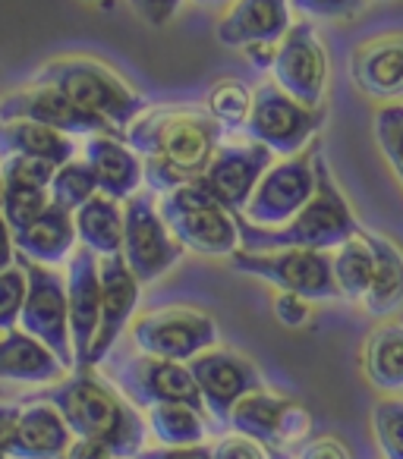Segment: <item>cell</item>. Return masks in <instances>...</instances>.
Listing matches in <instances>:
<instances>
[{"instance_id":"obj_1","label":"cell","mask_w":403,"mask_h":459,"mask_svg":"<svg viewBox=\"0 0 403 459\" xmlns=\"http://www.w3.org/2000/svg\"><path fill=\"white\" fill-rule=\"evenodd\" d=\"M224 133L206 108H152L123 133V142L145 164V189L167 195L208 170Z\"/></svg>"},{"instance_id":"obj_2","label":"cell","mask_w":403,"mask_h":459,"mask_svg":"<svg viewBox=\"0 0 403 459\" xmlns=\"http://www.w3.org/2000/svg\"><path fill=\"white\" fill-rule=\"evenodd\" d=\"M41 400L60 409L73 437L101 440L114 450L117 459H136V453L145 450L142 444L148 437V425L142 421V415L120 390L110 387L92 368L57 381L41 394Z\"/></svg>"},{"instance_id":"obj_3","label":"cell","mask_w":403,"mask_h":459,"mask_svg":"<svg viewBox=\"0 0 403 459\" xmlns=\"http://www.w3.org/2000/svg\"><path fill=\"white\" fill-rule=\"evenodd\" d=\"M240 227V249L246 252H277V249H315L331 252L340 249L346 239L359 237L356 214L346 204L344 192L337 189L328 167L325 154H315V195L306 202V208L287 221L284 227H258L237 214Z\"/></svg>"},{"instance_id":"obj_4","label":"cell","mask_w":403,"mask_h":459,"mask_svg":"<svg viewBox=\"0 0 403 459\" xmlns=\"http://www.w3.org/2000/svg\"><path fill=\"white\" fill-rule=\"evenodd\" d=\"M32 82L54 85L85 114L98 117L117 133H127L148 110V101L108 64L95 57H57L39 66Z\"/></svg>"},{"instance_id":"obj_5","label":"cell","mask_w":403,"mask_h":459,"mask_svg":"<svg viewBox=\"0 0 403 459\" xmlns=\"http://www.w3.org/2000/svg\"><path fill=\"white\" fill-rule=\"evenodd\" d=\"M158 211L177 243L196 255L231 258L240 249L237 214H231L198 179L161 195Z\"/></svg>"},{"instance_id":"obj_6","label":"cell","mask_w":403,"mask_h":459,"mask_svg":"<svg viewBox=\"0 0 403 459\" xmlns=\"http://www.w3.org/2000/svg\"><path fill=\"white\" fill-rule=\"evenodd\" d=\"M321 126H325V108H306L277 89L275 79H265L252 95L250 120L240 133L268 145L277 158H293L312 145Z\"/></svg>"},{"instance_id":"obj_7","label":"cell","mask_w":403,"mask_h":459,"mask_svg":"<svg viewBox=\"0 0 403 459\" xmlns=\"http://www.w3.org/2000/svg\"><path fill=\"white\" fill-rule=\"evenodd\" d=\"M16 264L26 271V302L20 312V327L48 346L64 362V368H76L70 333V306H66V277L48 264L29 262L16 252Z\"/></svg>"},{"instance_id":"obj_8","label":"cell","mask_w":403,"mask_h":459,"mask_svg":"<svg viewBox=\"0 0 403 459\" xmlns=\"http://www.w3.org/2000/svg\"><path fill=\"white\" fill-rule=\"evenodd\" d=\"M231 268L240 274L262 277L275 283L281 293L306 296L309 302L340 299L337 281H334L331 252L315 249H277V252H246L237 249L231 255Z\"/></svg>"},{"instance_id":"obj_9","label":"cell","mask_w":403,"mask_h":459,"mask_svg":"<svg viewBox=\"0 0 403 459\" xmlns=\"http://www.w3.org/2000/svg\"><path fill=\"white\" fill-rule=\"evenodd\" d=\"M183 246L171 233L154 202V192H136L123 202V262L136 281L145 283L164 277L183 258Z\"/></svg>"},{"instance_id":"obj_10","label":"cell","mask_w":403,"mask_h":459,"mask_svg":"<svg viewBox=\"0 0 403 459\" xmlns=\"http://www.w3.org/2000/svg\"><path fill=\"white\" fill-rule=\"evenodd\" d=\"M321 152V142L315 139L306 152L293 158H281L265 170L246 204L243 217L258 227H284L293 221L306 202L315 195V154Z\"/></svg>"},{"instance_id":"obj_11","label":"cell","mask_w":403,"mask_h":459,"mask_svg":"<svg viewBox=\"0 0 403 459\" xmlns=\"http://www.w3.org/2000/svg\"><path fill=\"white\" fill-rule=\"evenodd\" d=\"M133 343L145 356L192 362L206 350H215L218 325H215V318H208L206 312H196V308H158V312L142 315L133 325Z\"/></svg>"},{"instance_id":"obj_12","label":"cell","mask_w":403,"mask_h":459,"mask_svg":"<svg viewBox=\"0 0 403 459\" xmlns=\"http://www.w3.org/2000/svg\"><path fill=\"white\" fill-rule=\"evenodd\" d=\"M328 73H331V64H328L319 29L312 26V20H296L290 32L277 41V57L271 66L275 85L306 108H321Z\"/></svg>"},{"instance_id":"obj_13","label":"cell","mask_w":403,"mask_h":459,"mask_svg":"<svg viewBox=\"0 0 403 459\" xmlns=\"http://www.w3.org/2000/svg\"><path fill=\"white\" fill-rule=\"evenodd\" d=\"M108 375L136 409H152L158 403H189L196 409H206L196 377H192L189 365L183 362L154 359L142 352V356L127 359L123 365L110 368Z\"/></svg>"},{"instance_id":"obj_14","label":"cell","mask_w":403,"mask_h":459,"mask_svg":"<svg viewBox=\"0 0 403 459\" xmlns=\"http://www.w3.org/2000/svg\"><path fill=\"white\" fill-rule=\"evenodd\" d=\"M196 377V387L206 403V412L215 419V425H227L231 412L246 394L265 387L258 368L246 356L233 350H206L192 362H186Z\"/></svg>"},{"instance_id":"obj_15","label":"cell","mask_w":403,"mask_h":459,"mask_svg":"<svg viewBox=\"0 0 403 459\" xmlns=\"http://www.w3.org/2000/svg\"><path fill=\"white\" fill-rule=\"evenodd\" d=\"M10 120H32L57 129V133L83 135V139H89V135H120L123 139V133H117L114 126H108L98 117L85 114L60 89L41 82H32L26 89H16L0 98V123Z\"/></svg>"},{"instance_id":"obj_16","label":"cell","mask_w":403,"mask_h":459,"mask_svg":"<svg viewBox=\"0 0 403 459\" xmlns=\"http://www.w3.org/2000/svg\"><path fill=\"white\" fill-rule=\"evenodd\" d=\"M271 164H275V152L262 142H231V145H221L215 152L212 164L198 177V183L206 186L231 214H243L258 179L265 177Z\"/></svg>"},{"instance_id":"obj_17","label":"cell","mask_w":403,"mask_h":459,"mask_svg":"<svg viewBox=\"0 0 403 459\" xmlns=\"http://www.w3.org/2000/svg\"><path fill=\"white\" fill-rule=\"evenodd\" d=\"M66 306H70V333L76 368H89V350L101 325V258L79 246L66 262Z\"/></svg>"},{"instance_id":"obj_18","label":"cell","mask_w":403,"mask_h":459,"mask_svg":"<svg viewBox=\"0 0 403 459\" xmlns=\"http://www.w3.org/2000/svg\"><path fill=\"white\" fill-rule=\"evenodd\" d=\"M227 425L237 434L258 440L262 446H281L293 444L309 431V415L306 409H300L296 403L284 400V396L268 394L265 387L246 394L243 400L233 406L231 421Z\"/></svg>"},{"instance_id":"obj_19","label":"cell","mask_w":403,"mask_h":459,"mask_svg":"<svg viewBox=\"0 0 403 459\" xmlns=\"http://www.w3.org/2000/svg\"><path fill=\"white\" fill-rule=\"evenodd\" d=\"M139 290L142 283L127 268L123 255L101 258V325H98V337L89 350V368H95V365H101L108 359L123 327L133 321V312L139 306Z\"/></svg>"},{"instance_id":"obj_20","label":"cell","mask_w":403,"mask_h":459,"mask_svg":"<svg viewBox=\"0 0 403 459\" xmlns=\"http://www.w3.org/2000/svg\"><path fill=\"white\" fill-rule=\"evenodd\" d=\"M350 79L365 98L397 101L403 95V32L359 41L350 54Z\"/></svg>"},{"instance_id":"obj_21","label":"cell","mask_w":403,"mask_h":459,"mask_svg":"<svg viewBox=\"0 0 403 459\" xmlns=\"http://www.w3.org/2000/svg\"><path fill=\"white\" fill-rule=\"evenodd\" d=\"M293 22L290 0H233L215 26V35L224 48L243 51L246 45H256V41L277 45Z\"/></svg>"},{"instance_id":"obj_22","label":"cell","mask_w":403,"mask_h":459,"mask_svg":"<svg viewBox=\"0 0 403 459\" xmlns=\"http://www.w3.org/2000/svg\"><path fill=\"white\" fill-rule=\"evenodd\" d=\"M83 158L95 170L98 192L127 202L145 186V164L120 135H89L83 142Z\"/></svg>"},{"instance_id":"obj_23","label":"cell","mask_w":403,"mask_h":459,"mask_svg":"<svg viewBox=\"0 0 403 459\" xmlns=\"http://www.w3.org/2000/svg\"><path fill=\"white\" fill-rule=\"evenodd\" d=\"M73 444V431L60 409L48 400L29 403L20 415L16 440L10 446V459H64Z\"/></svg>"},{"instance_id":"obj_24","label":"cell","mask_w":403,"mask_h":459,"mask_svg":"<svg viewBox=\"0 0 403 459\" xmlns=\"http://www.w3.org/2000/svg\"><path fill=\"white\" fill-rule=\"evenodd\" d=\"M13 243H16V252L26 255L29 262L48 264V268H57V264L70 262V255L76 252V243H79L73 211L51 202L39 221H32L26 230H20V233H13Z\"/></svg>"},{"instance_id":"obj_25","label":"cell","mask_w":403,"mask_h":459,"mask_svg":"<svg viewBox=\"0 0 403 459\" xmlns=\"http://www.w3.org/2000/svg\"><path fill=\"white\" fill-rule=\"evenodd\" d=\"M64 371V362L22 327L0 333V381L57 384Z\"/></svg>"},{"instance_id":"obj_26","label":"cell","mask_w":403,"mask_h":459,"mask_svg":"<svg viewBox=\"0 0 403 459\" xmlns=\"http://www.w3.org/2000/svg\"><path fill=\"white\" fill-rule=\"evenodd\" d=\"M73 135L57 133L51 126H41L32 120H10L0 123V160L22 154V158H41L54 167H64L76 158Z\"/></svg>"},{"instance_id":"obj_27","label":"cell","mask_w":403,"mask_h":459,"mask_svg":"<svg viewBox=\"0 0 403 459\" xmlns=\"http://www.w3.org/2000/svg\"><path fill=\"white\" fill-rule=\"evenodd\" d=\"M363 237L369 243L372 255H375V274H372V287L365 293L363 306L375 318H390L403 308V252L381 233L363 230Z\"/></svg>"},{"instance_id":"obj_28","label":"cell","mask_w":403,"mask_h":459,"mask_svg":"<svg viewBox=\"0 0 403 459\" xmlns=\"http://www.w3.org/2000/svg\"><path fill=\"white\" fill-rule=\"evenodd\" d=\"M76 221V237L85 249H92L98 258L120 255L123 249V204L110 195H92L79 211H73Z\"/></svg>"},{"instance_id":"obj_29","label":"cell","mask_w":403,"mask_h":459,"mask_svg":"<svg viewBox=\"0 0 403 459\" xmlns=\"http://www.w3.org/2000/svg\"><path fill=\"white\" fill-rule=\"evenodd\" d=\"M145 425L161 446H192L208 437L206 409H196L189 403H158L145 409Z\"/></svg>"},{"instance_id":"obj_30","label":"cell","mask_w":403,"mask_h":459,"mask_svg":"<svg viewBox=\"0 0 403 459\" xmlns=\"http://www.w3.org/2000/svg\"><path fill=\"white\" fill-rule=\"evenodd\" d=\"M365 375L372 387L384 394H400L403 390V325L388 321L375 327L365 343Z\"/></svg>"},{"instance_id":"obj_31","label":"cell","mask_w":403,"mask_h":459,"mask_svg":"<svg viewBox=\"0 0 403 459\" xmlns=\"http://www.w3.org/2000/svg\"><path fill=\"white\" fill-rule=\"evenodd\" d=\"M331 264H334V281H337L340 299L363 302L372 287V274H375V255H372L363 233L346 239L340 249H334Z\"/></svg>"},{"instance_id":"obj_32","label":"cell","mask_w":403,"mask_h":459,"mask_svg":"<svg viewBox=\"0 0 403 459\" xmlns=\"http://www.w3.org/2000/svg\"><path fill=\"white\" fill-rule=\"evenodd\" d=\"M252 95H256V89H250L240 79H221L208 89L206 110L224 129H243L252 110Z\"/></svg>"},{"instance_id":"obj_33","label":"cell","mask_w":403,"mask_h":459,"mask_svg":"<svg viewBox=\"0 0 403 459\" xmlns=\"http://www.w3.org/2000/svg\"><path fill=\"white\" fill-rule=\"evenodd\" d=\"M51 202L60 204L66 211H79L92 195H98V179H95V170L89 167V160H79L73 158L70 164L57 167L51 179Z\"/></svg>"},{"instance_id":"obj_34","label":"cell","mask_w":403,"mask_h":459,"mask_svg":"<svg viewBox=\"0 0 403 459\" xmlns=\"http://www.w3.org/2000/svg\"><path fill=\"white\" fill-rule=\"evenodd\" d=\"M48 204H51V192H48L45 186L7 183V179H4V204H0V214H4V221L10 223L13 233L26 230L32 221H39Z\"/></svg>"},{"instance_id":"obj_35","label":"cell","mask_w":403,"mask_h":459,"mask_svg":"<svg viewBox=\"0 0 403 459\" xmlns=\"http://www.w3.org/2000/svg\"><path fill=\"white\" fill-rule=\"evenodd\" d=\"M372 431L384 459H403V400H378L372 409Z\"/></svg>"},{"instance_id":"obj_36","label":"cell","mask_w":403,"mask_h":459,"mask_svg":"<svg viewBox=\"0 0 403 459\" xmlns=\"http://www.w3.org/2000/svg\"><path fill=\"white\" fill-rule=\"evenodd\" d=\"M375 142L397 179L403 183V104L388 101L375 110Z\"/></svg>"},{"instance_id":"obj_37","label":"cell","mask_w":403,"mask_h":459,"mask_svg":"<svg viewBox=\"0 0 403 459\" xmlns=\"http://www.w3.org/2000/svg\"><path fill=\"white\" fill-rule=\"evenodd\" d=\"M26 271L13 264L10 271L0 274V333L13 331L20 325L22 302H26Z\"/></svg>"},{"instance_id":"obj_38","label":"cell","mask_w":403,"mask_h":459,"mask_svg":"<svg viewBox=\"0 0 403 459\" xmlns=\"http://www.w3.org/2000/svg\"><path fill=\"white\" fill-rule=\"evenodd\" d=\"M54 173H57V167L41 158L13 154V158L0 160V179H7V183H29V186H45V189H51Z\"/></svg>"},{"instance_id":"obj_39","label":"cell","mask_w":403,"mask_h":459,"mask_svg":"<svg viewBox=\"0 0 403 459\" xmlns=\"http://www.w3.org/2000/svg\"><path fill=\"white\" fill-rule=\"evenodd\" d=\"M365 0H290L300 20H340V16H353Z\"/></svg>"},{"instance_id":"obj_40","label":"cell","mask_w":403,"mask_h":459,"mask_svg":"<svg viewBox=\"0 0 403 459\" xmlns=\"http://www.w3.org/2000/svg\"><path fill=\"white\" fill-rule=\"evenodd\" d=\"M275 318L281 321L284 327H302L309 318H312V302L306 296L296 293H277L275 296Z\"/></svg>"},{"instance_id":"obj_41","label":"cell","mask_w":403,"mask_h":459,"mask_svg":"<svg viewBox=\"0 0 403 459\" xmlns=\"http://www.w3.org/2000/svg\"><path fill=\"white\" fill-rule=\"evenodd\" d=\"M215 459H268V446L246 434H233V437H221L215 444Z\"/></svg>"},{"instance_id":"obj_42","label":"cell","mask_w":403,"mask_h":459,"mask_svg":"<svg viewBox=\"0 0 403 459\" xmlns=\"http://www.w3.org/2000/svg\"><path fill=\"white\" fill-rule=\"evenodd\" d=\"M129 7L148 26H167L177 16V10L183 7V0H129Z\"/></svg>"},{"instance_id":"obj_43","label":"cell","mask_w":403,"mask_h":459,"mask_svg":"<svg viewBox=\"0 0 403 459\" xmlns=\"http://www.w3.org/2000/svg\"><path fill=\"white\" fill-rule=\"evenodd\" d=\"M136 459H215V446H154V450H139Z\"/></svg>"},{"instance_id":"obj_44","label":"cell","mask_w":403,"mask_h":459,"mask_svg":"<svg viewBox=\"0 0 403 459\" xmlns=\"http://www.w3.org/2000/svg\"><path fill=\"white\" fill-rule=\"evenodd\" d=\"M293 459H350V450L334 437H312L296 450Z\"/></svg>"},{"instance_id":"obj_45","label":"cell","mask_w":403,"mask_h":459,"mask_svg":"<svg viewBox=\"0 0 403 459\" xmlns=\"http://www.w3.org/2000/svg\"><path fill=\"white\" fill-rule=\"evenodd\" d=\"M22 409L13 403H0V459H10V446L16 440V428H20Z\"/></svg>"},{"instance_id":"obj_46","label":"cell","mask_w":403,"mask_h":459,"mask_svg":"<svg viewBox=\"0 0 403 459\" xmlns=\"http://www.w3.org/2000/svg\"><path fill=\"white\" fill-rule=\"evenodd\" d=\"M64 459H117L114 450L101 440H92V437H73L70 450L64 453Z\"/></svg>"},{"instance_id":"obj_47","label":"cell","mask_w":403,"mask_h":459,"mask_svg":"<svg viewBox=\"0 0 403 459\" xmlns=\"http://www.w3.org/2000/svg\"><path fill=\"white\" fill-rule=\"evenodd\" d=\"M243 57L252 70H271L275 66V57H277V45H265V41H256V45H246L243 48Z\"/></svg>"},{"instance_id":"obj_48","label":"cell","mask_w":403,"mask_h":459,"mask_svg":"<svg viewBox=\"0 0 403 459\" xmlns=\"http://www.w3.org/2000/svg\"><path fill=\"white\" fill-rule=\"evenodd\" d=\"M16 264V243H13V230L10 223L0 217V274L10 271Z\"/></svg>"},{"instance_id":"obj_49","label":"cell","mask_w":403,"mask_h":459,"mask_svg":"<svg viewBox=\"0 0 403 459\" xmlns=\"http://www.w3.org/2000/svg\"><path fill=\"white\" fill-rule=\"evenodd\" d=\"M196 7H206V10H215V7H224V4H233V0H192Z\"/></svg>"},{"instance_id":"obj_50","label":"cell","mask_w":403,"mask_h":459,"mask_svg":"<svg viewBox=\"0 0 403 459\" xmlns=\"http://www.w3.org/2000/svg\"><path fill=\"white\" fill-rule=\"evenodd\" d=\"M268 459H290V456L281 450V446H268Z\"/></svg>"},{"instance_id":"obj_51","label":"cell","mask_w":403,"mask_h":459,"mask_svg":"<svg viewBox=\"0 0 403 459\" xmlns=\"http://www.w3.org/2000/svg\"><path fill=\"white\" fill-rule=\"evenodd\" d=\"M0 198H4V179H0Z\"/></svg>"},{"instance_id":"obj_52","label":"cell","mask_w":403,"mask_h":459,"mask_svg":"<svg viewBox=\"0 0 403 459\" xmlns=\"http://www.w3.org/2000/svg\"><path fill=\"white\" fill-rule=\"evenodd\" d=\"M0 204H4V198H0ZM0 217H4V214H0Z\"/></svg>"}]
</instances>
